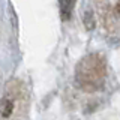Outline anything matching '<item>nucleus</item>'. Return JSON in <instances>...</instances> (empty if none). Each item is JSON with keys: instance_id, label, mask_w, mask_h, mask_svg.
Listing matches in <instances>:
<instances>
[{"instance_id": "obj_1", "label": "nucleus", "mask_w": 120, "mask_h": 120, "mask_svg": "<svg viewBox=\"0 0 120 120\" xmlns=\"http://www.w3.org/2000/svg\"><path fill=\"white\" fill-rule=\"evenodd\" d=\"M107 78V63L101 54H89L80 60L75 69V80L84 92H96Z\"/></svg>"}, {"instance_id": "obj_3", "label": "nucleus", "mask_w": 120, "mask_h": 120, "mask_svg": "<svg viewBox=\"0 0 120 120\" xmlns=\"http://www.w3.org/2000/svg\"><path fill=\"white\" fill-rule=\"evenodd\" d=\"M12 111H14V99H12V96H8V98H5V101H3V104H2L3 117L5 119L11 117V116H12Z\"/></svg>"}, {"instance_id": "obj_2", "label": "nucleus", "mask_w": 120, "mask_h": 120, "mask_svg": "<svg viewBox=\"0 0 120 120\" xmlns=\"http://www.w3.org/2000/svg\"><path fill=\"white\" fill-rule=\"evenodd\" d=\"M75 2L77 0H60V15H62V18L65 21H68L71 18V15H72Z\"/></svg>"}]
</instances>
